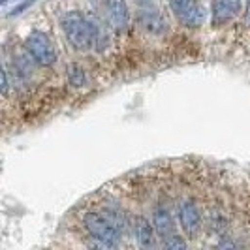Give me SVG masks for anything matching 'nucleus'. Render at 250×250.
Instances as JSON below:
<instances>
[{"label": "nucleus", "mask_w": 250, "mask_h": 250, "mask_svg": "<svg viewBox=\"0 0 250 250\" xmlns=\"http://www.w3.org/2000/svg\"><path fill=\"white\" fill-rule=\"evenodd\" d=\"M169 8L177 19L188 28H200L205 23L207 12L196 0H169Z\"/></svg>", "instance_id": "4"}, {"label": "nucleus", "mask_w": 250, "mask_h": 250, "mask_svg": "<svg viewBox=\"0 0 250 250\" xmlns=\"http://www.w3.org/2000/svg\"><path fill=\"white\" fill-rule=\"evenodd\" d=\"M61 26L68 43L75 51H88L96 43V21L81 12H66L61 17Z\"/></svg>", "instance_id": "1"}, {"label": "nucleus", "mask_w": 250, "mask_h": 250, "mask_svg": "<svg viewBox=\"0 0 250 250\" xmlns=\"http://www.w3.org/2000/svg\"><path fill=\"white\" fill-rule=\"evenodd\" d=\"M152 226L156 229V233L166 241L171 235H175V222L171 218V213L166 207H156L152 213Z\"/></svg>", "instance_id": "10"}, {"label": "nucleus", "mask_w": 250, "mask_h": 250, "mask_svg": "<svg viewBox=\"0 0 250 250\" xmlns=\"http://www.w3.org/2000/svg\"><path fill=\"white\" fill-rule=\"evenodd\" d=\"M138 25L152 36H162L167 32V21L156 8H147L138 12Z\"/></svg>", "instance_id": "7"}, {"label": "nucleus", "mask_w": 250, "mask_h": 250, "mask_svg": "<svg viewBox=\"0 0 250 250\" xmlns=\"http://www.w3.org/2000/svg\"><path fill=\"white\" fill-rule=\"evenodd\" d=\"M88 249L90 250H119V243L111 241H102V239H90L88 241Z\"/></svg>", "instance_id": "13"}, {"label": "nucleus", "mask_w": 250, "mask_h": 250, "mask_svg": "<svg viewBox=\"0 0 250 250\" xmlns=\"http://www.w3.org/2000/svg\"><path fill=\"white\" fill-rule=\"evenodd\" d=\"M83 226L90 233V237L111 241V243H121V229L113 224L104 213H96V211L85 213L83 214Z\"/></svg>", "instance_id": "3"}, {"label": "nucleus", "mask_w": 250, "mask_h": 250, "mask_svg": "<svg viewBox=\"0 0 250 250\" xmlns=\"http://www.w3.org/2000/svg\"><path fill=\"white\" fill-rule=\"evenodd\" d=\"M25 47L28 57L40 66H53L57 62V49H55L51 38L42 30H32L26 36Z\"/></svg>", "instance_id": "2"}, {"label": "nucleus", "mask_w": 250, "mask_h": 250, "mask_svg": "<svg viewBox=\"0 0 250 250\" xmlns=\"http://www.w3.org/2000/svg\"><path fill=\"white\" fill-rule=\"evenodd\" d=\"M154 226L145 216H138L134 224V233H136V243L139 250H156V237H154Z\"/></svg>", "instance_id": "9"}, {"label": "nucleus", "mask_w": 250, "mask_h": 250, "mask_svg": "<svg viewBox=\"0 0 250 250\" xmlns=\"http://www.w3.org/2000/svg\"><path fill=\"white\" fill-rule=\"evenodd\" d=\"M139 10H147V8H154V0H136Z\"/></svg>", "instance_id": "15"}, {"label": "nucleus", "mask_w": 250, "mask_h": 250, "mask_svg": "<svg viewBox=\"0 0 250 250\" xmlns=\"http://www.w3.org/2000/svg\"><path fill=\"white\" fill-rule=\"evenodd\" d=\"M104 8H105V17L107 23L115 32L123 34L130 25V10L126 0H104Z\"/></svg>", "instance_id": "5"}, {"label": "nucleus", "mask_w": 250, "mask_h": 250, "mask_svg": "<svg viewBox=\"0 0 250 250\" xmlns=\"http://www.w3.org/2000/svg\"><path fill=\"white\" fill-rule=\"evenodd\" d=\"M247 25L250 26V0H249V4H247Z\"/></svg>", "instance_id": "17"}, {"label": "nucleus", "mask_w": 250, "mask_h": 250, "mask_svg": "<svg viewBox=\"0 0 250 250\" xmlns=\"http://www.w3.org/2000/svg\"><path fill=\"white\" fill-rule=\"evenodd\" d=\"M66 77H68L70 87H74V88L83 87V85L87 83V74H85V70L75 62L68 64V68H66Z\"/></svg>", "instance_id": "11"}, {"label": "nucleus", "mask_w": 250, "mask_h": 250, "mask_svg": "<svg viewBox=\"0 0 250 250\" xmlns=\"http://www.w3.org/2000/svg\"><path fill=\"white\" fill-rule=\"evenodd\" d=\"M2 2H8V0H2Z\"/></svg>", "instance_id": "18"}, {"label": "nucleus", "mask_w": 250, "mask_h": 250, "mask_svg": "<svg viewBox=\"0 0 250 250\" xmlns=\"http://www.w3.org/2000/svg\"><path fill=\"white\" fill-rule=\"evenodd\" d=\"M30 4H34V0H30V2H25V4H21L19 8H13V10H12V15H19V13L23 12V10H26V8L30 6Z\"/></svg>", "instance_id": "16"}, {"label": "nucleus", "mask_w": 250, "mask_h": 250, "mask_svg": "<svg viewBox=\"0 0 250 250\" xmlns=\"http://www.w3.org/2000/svg\"><path fill=\"white\" fill-rule=\"evenodd\" d=\"M179 220L181 228L188 237H196L201 228V214L194 200H183L179 203Z\"/></svg>", "instance_id": "6"}, {"label": "nucleus", "mask_w": 250, "mask_h": 250, "mask_svg": "<svg viewBox=\"0 0 250 250\" xmlns=\"http://www.w3.org/2000/svg\"><path fill=\"white\" fill-rule=\"evenodd\" d=\"M216 250H237V247H235V243L231 239H222L218 243V249Z\"/></svg>", "instance_id": "14"}, {"label": "nucleus", "mask_w": 250, "mask_h": 250, "mask_svg": "<svg viewBox=\"0 0 250 250\" xmlns=\"http://www.w3.org/2000/svg\"><path fill=\"white\" fill-rule=\"evenodd\" d=\"M243 10L241 0H213V25H226Z\"/></svg>", "instance_id": "8"}, {"label": "nucleus", "mask_w": 250, "mask_h": 250, "mask_svg": "<svg viewBox=\"0 0 250 250\" xmlns=\"http://www.w3.org/2000/svg\"><path fill=\"white\" fill-rule=\"evenodd\" d=\"M164 250H188V245L185 239L175 233V235H171L169 239H166Z\"/></svg>", "instance_id": "12"}]
</instances>
